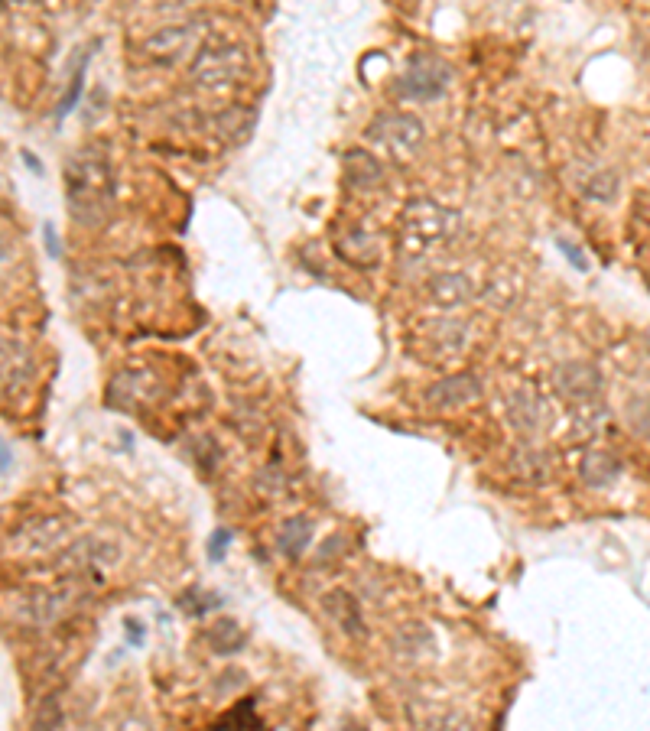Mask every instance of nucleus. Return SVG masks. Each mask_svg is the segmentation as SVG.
I'll return each mask as SVG.
<instances>
[{"instance_id":"f257e3e1","label":"nucleus","mask_w":650,"mask_h":731,"mask_svg":"<svg viewBox=\"0 0 650 731\" xmlns=\"http://www.w3.org/2000/svg\"><path fill=\"white\" fill-rule=\"evenodd\" d=\"M65 199H69L72 218L82 225H98L108 215L114 199V173L111 163L98 147H85L72 153L65 163Z\"/></svg>"},{"instance_id":"f03ea898","label":"nucleus","mask_w":650,"mask_h":731,"mask_svg":"<svg viewBox=\"0 0 650 731\" xmlns=\"http://www.w3.org/2000/svg\"><path fill=\"white\" fill-rule=\"evenodd\" d=\"M455 228V215L449 208H442L429 199H416L407 205V212L400 218V251L410 257H420L442 244Z\"/></svg>"},{"instance_id":"7ed1b4c3","label":"nucleus","mask_w":650,"mask_h":731,"mask_svg":"<svg viewBox=\"0 0 650 731\" xmlns=\"http://www.w3.org/2000/svg\"><path fill=\"white\" fill-rule=\"evenodd\" d=\"M368 143L381 156H387V160L403 163L420 150L423 121L413 114H403V111L381 114V117H374L371 127H368Z\"/></svg>"},{"instance_id":"20e7f679","label":"nucleus","mask_w":650,"mask_h":731,"mask_svg":"<svg viewBox=\"0 0 650 731\" xmlns=\"http://www.w3.org/2000/svg\"><path fill=\"white\" fill-rule=\"evenodd\" d=\"M244 72H247V49L238 43L199 46V52H195V59H192V82L208 91L241 82Z\"/></svg>"},{"instance_id":"39448f33","label":"nucleus","mask_w":650,"mask_h":731,"mask_svg":"<svg viewBox=\"0 0 650 731\" xmlns=\"http://www.w3.org/2000/svg\"><path fill=\"white\" fill-rule=\"evenodd\" d=\"M202 23H176V26H163V30H156L153 36H147V43H143V56L150 62H160V65H173L179 62L182 56H189L192 46L202 43Z\"/></svg>"},{"instance_id":"423d86ee","label":"nucleus","mask_w":650,"mask_h":731,"mask_svg":"<svg viewBox=\"0 0 650 731\" xmlns=\"http://www.w3.org/2000/svg\"><path fill=\"white\" fill-rule=\"evenodd\" d=\"M449 65H442L433 56H420L410 62V69L400 78V95L410 101H436L449 85Z\"/></svg>"},{"instance_id":"0eeeda50","label":"nucleus","mask_w":650,"mask_h":731,"mask_svg":"<svg viewBox=\"0 0 650 731\" xmlns=\"http://www.w3.org/2000/svg\"><path fill=\"white\" fill-rule=\"evenodd\" d=\"M426 296L433 299L436 306H462L468 303V296H472V286H468L465 277H459V273H436V277H429L426 280Z\"/></svg>"},{"instance_id":"6e6552de","label":"nucleus","mask_w":650,"mask_h":731,"mask_svg":"<svg viewBox=\"0 0 650 731\" xmlns=\"http://www.w3.org/2000/svg\"><path fill=\"white\" fill-rule=\"evenodd\" d=\"M556 384L566 397H592L602 387V377L592 364H563L556 371Z\"/></svg>"},{"instance_id":"1a4fd4ad","label":"nucleus","mask_w":650,"mask_h":731,"mask_svg":"<svg viewBox=\"0 0 650 731\" xmlns=\"http://www.w3.org/2000/svg\"><path fill=\"white\" fill-rule=\"evenodd\" d=\"M478 394H481V384L475 381V377L459 374V377H449V381H442L429 390V400H433L436 407H462V403L475 400Z\"/></svg>"},{"instance_id":"9d476101","label":"nucleus","mask_w":650,"mask_h":731,"mask_svg":"<svg viewBox=\"0 0 650 731\" xmlns=\"http://www.w3.org/2000/svg\"><path fill=\"white\" fill-rule=\"evenodd\" d=\"M345 166H348V182L355 189H374V186H381V163H377L371 153L351 150Z\"/></svg>"},{"instance_id":"9b49d317","label":"nucleus","mask_w":650,"mask_h":731,"mask_svg":"<svg viewBox=\"0 0 650 731\" xmlns=\"http://www.w3.org/2000/svg\"><path fill=\"white\" fill-rule=\"evenodd\" d=\"M312 540V524L306 517H293V520H286L283 530H280V550L286 556H299L309 546Z\"/></svg>"},{"instance_id":"f8f14e48","label":"nucleus","mask_w":650,"mask_h":731,"mask_svg":"<svg viewBox=\"0 0 650 731\" xmlns=\"http://www.w3.org/2000/svg\"><path fill=\"white\" fill-rule=\"evenodd\" d=\"M325 608H329V615L342 624V628L348 634H361V615H358V605L351 602V595L345 592H335L329 595V602H325Z\"/></svg>"},{"instance_id":"ddd939ff","label":"nucleus","mask_w":650,"mask_h":731,"mask_svg":"<svg viewBox=\"0 0 650 731\" xmlns=\"http://www.w3.org/2000/svg\"><path fill=\"white\" fill-rule=\"evenodd\" d=\"M208 637H212L215 641V650L218 654H234V650H238L241 644H244V634H241V628L234 621H221V624H215L212 631H208Z\"/></svg>"},{"instance_id":"4468645a","label":"nucleus","mask_w":650,"mask_h":731,"mask_svg":"<svg viewBox=\"0 0 650 731\" xmlns=\"http://www.w3.org/2000/svg\"><path fill=\"white\" fill-rule=\"evenodd\" d=\"M228 540H231V530H218L215 537H212V550H208V556H212L215 563H218L221 556H225V543Z\"/></svg>"},{"instance_id":"2eb2a0df","label":"nucleus","mask_w":650,"mask_h":731,"mask_svg":"<svg viewBox=\"0 0 650 731\" xmlns=\"http://www.w3.org/2000/svg\"><path fill=\"white\" fill-rule=\"evenodd\" d=\"M234 722H251V725H260V719H254L251 709H247V706H241L238 712H231V715H225V719H221V725H234Z\"/></svg>"},{"instance_id":"dca6fc26","label":"nucleus","mask_w":650,"mask_h":731,"mask_svg":"<svg viewBox=\"0 0 650 731\" xmlns=\"http://www.w3.org/2000/svg\"><path fill=\"white\" fill-rule=\"evenodd\" d=\"M559 251H563V254H569V260H572V267H579V270H585V267H589V260H585L579 251H576V247H572L569 241H559Z\"/></svg>"},{"instance_id":"f3484780","label":"nucleus","mask_w":650,"mask_h":731,"mask_svg":"<svg viewBox=\"0 0 650 731\" xmlns=\"http://www.w3.org/2000/svg\"><path fill=\"white\" fill-rule=\"evenodd\" d=\"M644 426H647V433H650V403H647V413H644Z\"/></svg>"}]
</instances>
